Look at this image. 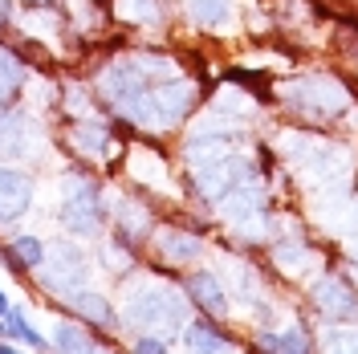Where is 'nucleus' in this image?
Masks as SVG:
<instances>
[{
    "mask_svg": "<svg viewBox=\"0 0 358 354\" xmlns=\"http://www.w3.org/2000/svg\"><path fill=\"white\" fill-rule=\"evenodd\" d=\"M4 330L13 334V338H21V342H29V346H37V351L45 346V338H41L37 330H33V326H29V322H24V318H21L17 310L4 313Z\"/></svg>",
    "mask_w": 358,
    "mask_h": 354,
    "instance_id": "ddd939ff",
    "label": "nucleus"
},
{
    "mask_svg": "<svg viewBox=\"0 0 358 354\" xmlns=\"http://www.w3.org/2000/svg\"><path fill=\"white\" fill-rule=\"evenodd\" d=\"M0 313H8V297H4V289H0Z\"/></svg>",
    "mask_w": 358,
    "mask_h": 354,
    "instance_id": "412c9836",
    "label": "nucleus"
},
{
    "mask_svg": "<svg viewBox=\"0 0 358 354\" xmlns=\"http://www.w3.org/2000/svg\"><path fill=\"white\" fill-rule=\"evenodd\" d=\"M29 151H33V143H29V122L17 118V114H0V155L24 159Z\"/></svg>",
    "mask_w": 358,
    "mask_h": 354,
    "instance_id": "39448f33",
    "label": "nucleus"
},
{
    "mask_svg": "<svg viewBox=\"0 0 358 354\" xmlns=\"http://www.w3.org/2000/svg\"><path fill=\"white\" fill-rule=\"evenodd\" d=\"M118 17H122V21L151 24L159 17V8H155V0H118Z\"/></svg>",
    "mask_w": 358,
    "mask_h": 354,
    "instance_id": "f8f14e48",
    "label": "nucleus"
},
{
    "mask_svg": "<svg viewBox=\"0 0 358 354\" xmlns=\"http://www.w3.org/2000/svg\"><path fill=\"white\" fill-rule=\"evenodd\" d=\"M183 342H187V346H196V351H228V342H224L216 330H208V326H192Z\"/></svg>",
    "mask_w": 358,
    "mask_h": 354,
    "instance_id": "4468645a",
    "label": "nucleus"
},
{
    "mask_svg": "<svg viewBox=\"0 0 358 354\" xmlns=\"http://www.w3.org/2000/svg\"><path fill=\"white\" fill-rule=\"evenodd\" d=\"M24 82V69H21V62L13 57V53H4L0 49V98H8L13 90Z\"/></svg>",
    "mask_w": 358,
    "mask_h": 354,
    "instance_id": "9b49d317",
    "label": "nucleus"
},
{
    "mask_svg": "<svg viewBox=\"0 0 358 354\" xmlns=\"http://www.w3.org/2000/svg\"><path fill=\"white\" fill-rule=\"evenodd\" d=\"M313 297H317V306L326 313H334V318H346V313L358 310V302L350 297V289L338 285V281H322V285L313 289Z\"/></svg>",
    "mask_w": 358,
    "mask_h": 354,
    "instance_id": "423d86ee",
    "label": "nucleus"
},
{
    "mask_svg": "<svg viewBox=\"0 0 358 354\" xmlns=\"http://www.w3.org/2000/svg\"><path fill=\"white\" fill-rule=\"evenodd\" d=\"M13 253H17V261H24L29 269L45 265V248H41L37 236H17V241H13Z\"/></svg>",
    "mask_w": 358,
    "mask_h": 354,
    "instance_id": "2eb2a0df",
    "label": "nucleus"
},
{
    "mask_svg": "<svg viewBox=\"0 0 358 354\" xmlns=\"http://www.w3.org/2000/svg\"><path fill=\"white\" fill-rule=\"evenodd\" d=\"M62 216L73 232H98V224H102V204H98V192L82 183V179H69L66 183V208H62Z\"/></svg>",
    "mask_w": 358,
    "mask_h": 354,
    "instance_id": "f03ea898",
    "label": "nucleus"
},
{
    "mask_svg": "<svg viewBox=\"0 0 358 354\" xmlns=\"http://www.w3.org/2000/svg\"><path fill=\"white\" fill-rule=\"evenodd\" d=\"M138 351H163V342L159 338H138Z\"/></svg>",
    "mask_w": 358,
    "mask_h": 354,
    "instance_id": "aec40b11",
    "label": "nucleus"
},
{
    "mask_svg": "<svg viewBox=\"0 0 358 354\" xmlns=\"http://www.w3.org/2000/svg\"><path fill=\"white\" fill-rule=\"evenodd\" d=\"M163 253L171 257V261H196L203 253V244L196 241V236H183V232H163Z\"/></svg>",
    "mask_w": 358,
    "mask_h": 354,
    "instance_id": "1a4fd4ad",
    "label": "nucleus"
},
{
    "mask_svg": "<svg viewBox=\"0 0 358 354\" xmlns=\"http://www.w3.org/2000/svg\"><path fill=\"white\" fill-rule=\"evenodd\" d=\"M187 289L200 297V306L203 310H212V313H228V297H224V289L208 277V273H200V277H192L187 281Z\"/></svg>",
    "mask_w": 358,
    "mask_h": 354,
    "instance_id": "6e6552de",
    "label": "nucleus"
},
{
    "mask_svg": "<svg viewBox=\"0 0 358 354\" xmlns=\"http://www.w3.org/2000/svg\"><path fill=\"white\" fill-rule=\"evenodd\" d=\"M69 306H78L82 313H90L94 322H110V306L98 297V293H86V289H73L69 293Z\"/></svg>",
    "mask_w": 358,
    "mask_h": 354,
    "instance_id": "9d476101",
    "label": "nucleus"
},
{
    "mask_svg": "<svg viewBox=\"0 0 358 354\" xmlns=\"http://www.w3.org/2000/svg\"><path fill=\"white\" fill-rule=\"evenodd\" d=\"M277 261H281L285 269H293V273H297V269L310 265V253H306V248H281V253H277Z\"/></svg>",
    "mask_w": 358,
    "mask_h": 354,
    "instance_id": "a211bd4d",
    "label": "nucleus"
},
{
    "mask_svg": "<svg viewBox=\"0 0 358 354\" xmlns=\"http://www.w3.org/2000/svg\"><path fill=\"white\" fill-rule=\"evenodd\" d=\"M265 346H273V351H306V338L281 334V338H265Z\"/></svg>",
    "mask_w": 358,
    "mask_h": 354,
    "instance_id": "6ab92c4d",
    "label": "nucleus"
},
{
    "mask_svg": "<svg viewBox=\"0 0 358 354\" xmlns=\"http://www.w3.org/2000/svg\"><path fill=\"white\" fill-rule=\"evenodd\" d=\"M187 13L200 24H208V29H216V24L224 29V24L232 21V4L228 0H187Z\"/></svg>",
    "mask_w": 358,
    "mask_h": 354,
    "instance_id": "0eeeda50",
    "label": "nucleus"
},
{
    "mask_svg": "<svg viewBox=\"0 0 358 354\" xmlns=\"http://www.w3.org/2000/svg\"><path fill=\"white\" fill-rule=\"evenodd\" d=\"M57 346H62V351H90L94 342H90L78 326H69V322H66V326H57Z\"/></svg>",
    "mask_w": 358,
    "mask_h": 354,
    "instance_id": "f3484780",
    "label": "nucleus"
},
{
    "mask_svg": "<svg viewBox=\"0 0 358 354\" xmlns=\"http://www.w3.org/2000/svg\"><path fill=\"white\" fill-rule=\"evenodd\" d=\"M86 257L82 253H73L69 244H57L53 248V265L41 273V281L49 289H57V293H73V289H82V281H86Z\"/></svg>",
    "mask_w": 358,
    "mask_h": 354,
    "instance_id": "7ed1b4c3",
    "label": "nucleus"
},
{
    "mask_svg": "<svg viewBox=\"0 0 358 354\" xmlns=\"http://www.w3.org/2000/svg\"><path fill=\"white\" fill-rule=\"evenodd\" d=\"M183 313H187V302L159 285L138 289L127 302V318L134 326H147V330H176V326H183Z\"/></svg>",
    "mask_w": 358,
    "mask_h": 354,
    "instance_id": "f257e3e1",
    "label": "nucleus"
},
{
    "mask_svg": "<svg viewBox=\"0 0 358 354\" xmlns=\"http://www.w3.org/2000/svg\"><path fill=\"white\" fill-rule=\"evenodd\" d=\"M29 199H33V183L13 167H0V224L17 220L29 208Z\"/></svg>",
    "mask_w": 358,
    "mask_h": 354,
    "instance_id": "20e7f679",
    "label": "nucleus"
},
{
    "mask_svg": "<svg viewBox=\"0 0 358 354\" xmlns=\"http://www.w3.org/2000/svg\"><path fill=\"white\" fill-rule=\"evenodd\" d=\"M73 143H78L82 151H90V155H102V151L110 147V139H106L102 127H82V131L73 134Z\"/></svg>",
    "mask_w": 358,
    "mask_h": 354,
    "instance_id": "dca6fc26",
    "label": "nucleus"
}]
</instances>
